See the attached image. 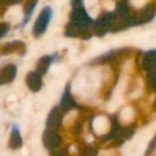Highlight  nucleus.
<instances>
[{
  "label": "nucleus",
  "instance_id": "obj_1",
  "mask_svg": "<svg viewBox=\"0 0 156 156\" xmlns=\"http://www.w3.org/2000/svg\"><path fill=\"white\" fill-rule=\"evenodd\" d=\"M50 18V10L45 9L42 11V13L39 15L37 22L34 25V32L35 34H41L42 32H44L46 26H47L48 22H49Z\"/></svg>",
  "mask_w": 156,
  "mask_h": 156
},
{
  "label": "nucleus",
  "instance_id": "obj_7",
  "mask_svg": "<svg viewBox=\"0 0 156 156\" xmlns=\"http://www.w3.org/2000/svg\"><path fill=\"white\" fill-rule=\"evenodd\" d=\"M59 121H60L59 112H58V110H57V109H55V110L51 111V113H50L49 118H48L47 124H48V126H50V127H55V126L58 125Z\"/></svg>",
  "mask_w": 156,
  "mask_h": 156
},
{
  "label": "nucleus",
  "instance_id": "obj_12",
  "mask_svg": "<svg viewBox=\"0 0 156 156\" xmlns=\"http://www.w3.org/2000/svg\"><path fill=\"white\" fill-rule=\"evenodd\" d=\"M7 30H8L7 27H5V25H1V26H0V35H3V34H5V32Z\"/></svg>",
  "mask_w": 156,
  "mask_h": 156
},
{
  "label": "nucleus",
  "instance_id": "obj_4",
  "mask_svg": "<svg viewBox=\"0 0 156 156\" xmlns=\"http://www.w3.org/2000/svg\"><path fill=\"white\" fill-rule=\"evenodd\" d=\"M94 129L98 133V134H102V133H106V130L108 129V121H107L106 118L104 117H98L94 120Z\"/></svg>",
  "mask_w": 156,
  "mask_h": 156
},
{
  "label": "nucleus",
  "instance_id": "obj_2",
  "mask_svg": "<svg viewBox=\"0 0 156 156\" xmlns=\"http://www.w3.org/2000/svg\"><path fill=\"white\" fill-rule=\"evenodd\" d=\"M27 85L32 91H37L41 87V78L37 73H30L27 76Z\"/></svg>",
  "mask_w": 156,
  "mask_h": 156
},
{
  "label": "nucleus",
  "instance_id": "obj_11",
  "mask_svg": "<svg viewBox=\"0 0 156 156\" xmlns=\"http://www.w3.org/2000/svg\"><path fill=\"white\" fill-rule=\"evenodd\" d=\"M104 5H105V8L108 10H112L113 8H115V3H113L111 0H106L104 2Z\"/></svg>",
  "mask_w": 156,
  "mask_h": 156
},
{
  "label": "nucleus",
  "instance_id": "obj_9",
  "mask_svg": "<svg viewBox=\"0 0 156 156\" xmlns=\"http://www.w3.org/2000/svg\"><path fill=\"white\" fill-rule=\"evenodd\" d=\"M11 143L14 147H17L20 145L22 141H20V134L17 133V129L14 128L13 129V133H12V140H11Z\"/></svg>",
  "mask_w": 156,
  "mask_h": 156
},
{
  "label": "nucleus",
  "instance_id": "obj_8",
  "mask_svg": "<svg viewBox=\"0 0 156 156\" xmlns=\"http://www.w3.org/2000/svg\"><path fill=\"white\" fill-rule=\"evenodd\" d=\"M133 117H134V113H133L132 109L128 108V107L124 108V110L122 111V113H121V119L125 122H128L133 119Z\"/></svg>",
  "mask_w": 156,
  "mask_h": 156
},
{
  "label": "nucleus",
  "instance_id": "obj_13",
  "mask_svg": "<svg viewBox=\"0 0 156 156\" xmlns=\"http://www.w3.org/2000/svg\"><path fill=\"white\" fill-rule=\"evenodd\" d=\"M96 1H98V0H86V2H87L88 5H93Z\"/></svg>",
  "mask_w": 156,
  "mask_h": 156
},
{
  "label": "nucleus",
  "instance_id": "obj_10",
  "mask_svg": "<svg viewBox=\"0 0 156 156\" xmlns=\"http://www.w3.org/2000/svg\"><path fill=\"white\" fill-rule=\"evenodd\" d=\"M147 1V0H132L130 2H132V5H134L135 8H140V7H142V5H145Z\"/></svg>",
  "mask_w": 156,
  "mask_h": 156
},
{
  "label": "nucleus",
  "instance_id": "obj_6",
  "mask_svg": "<svg viewBox=\"0 0 156 156\" xmlns=\"http://www.w3.org/2000/svg\"><path fill=\"white\" fill-rule=\"evenodd\" d=\"M20 17H22V10H20V7L11 8V9L9 10V12L7 13V18L12 20V22H17Z\"/></svg>",
  "mask_w": 156,
  "mask_h": 156
},
{
  "label": "nucleus",
  "instance_id": "obj_5",
  "mask_svg": "<svg viewBox=\"0 0 156 156\" xmlns=\"http://www.w3.org/2000/svg\"><path fill=\"white\" fill-rule=\"evenodd\" d=\"M58 140H59L58 136H57L54 132H50V133L47 132L44 135V143H45L48 147H55V145L58 143Z\"/></svg>",
  "mask_w": 156,
  "mask_h": 156
},
{
  "label": "nucleus",
  "instance_id": "obj_3",
  "mask_svg": "<svg viewBox=\"0 0 156 156\" xmlns=\"http://www.w3.org/2000/svg\"><path fill=\"white\" fill-rule=\"evenodd\" d=\"M15 76V67L13 65H8L7 67H5L3 72L1 73V78H0V81L3 83H7L12 81V79Z\"/></svg>",
  "mask_w": 156,
  "mask_h": 156
}]
</instances>
